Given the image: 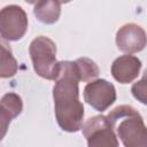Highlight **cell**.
<instances>
[{
  "mask_svg": "<svg viewBox=\"0 0 147 147\" xmlns=\"http://www.w3.org/2000/svg\"><path fill=\"white\" fill-rule=\"evenodd\" d=\"M28 30V15L18 5H7L0 9V36L5 40L16 41Z\"/></svg>",
  "mask_w": 147,
  "mask_h": 147,
  "instance_id": "obj_5",
  "label": "cell"
},
{
  "mask_svg": "<svg viewBox=\"0 0 147 147\" xmlns=\"http://www.w3.org/2000/svg\"><path fill=\"white\" fill-rule=\"evenodd\" d=\"M145 76L141 78V80L137 82L136 84H133L132 88H131V92L133 94V96L139 100L141 103L146 105V82H145Z\"/></svg>",
  "mask_w": 147,
  "mask_h": 147,
  "instance_id": "obj_13",
  "label": "cell"
},
{
  "mask_svg": "<svg viewBox=\"0 0 147 147\" xmlns=\"http://www.w3.org/2000/svg\"><path fill=\"white\" fill-rule=\"evenodd\" d=\"M78 72H79V77L80 80L83 82H91L92 79L96 78L99 76V67L96 65V63L88 59V57H79L75 61Z\"/></svg>",
  "mask_w": 147,
  "mask_h": 147,
  "instance_id": "obj_12",
  "label": "cell"
},
{
  "mask_svg": "<svg viewBox=\"0 0 147 147\" xmlns=\"http://www.w3.org/2000/svg\"><path fill=\"white\" fill-rule=\"evenodd\" d=\"M84 100L95 110L102 113L116 101V88L102 78L91 80L84 87Z\"/></svg>",
  "mask_w": 147,
  "mask_h": 147,
  "instance_id": "obj_6",
  "label": "cell"
},
{
  "mask_svg": "<svg viewBox=\"0 0 147 147\" xmlns=\"http://www.w3.org/2000/svg\"><path fill=\"white\" fill-rule=\"evenodd\" d=\"M116 45L129 55L141 52L146 46V32L136 23H126L116 32Z\"/></svg>",
  "mask_w": 147,
  "mask_h": 147,
  "instance_id": "obj_7",
  "label": "cell"
},
{
  "mask_svg": "<svg viewBox=\"0 0 147 147\" xmlns=\"http://www.w3.org/2000/svg\"><path fill=\"white\" fill-rule=\"evenodd\" d=\"M29 53L36 74L41 78L55 80L59 71L55 42L46 36H38L31 41Z\"/></svg>",
  "mask_w": 147,
  "mask_h": 147,
  "instance_id": "obj_3",
  "label": "cell"
},
{
  "mask_svg": "<svg viewBox=\"0 0 147 147\" xmlns=\"http://www.w3.org/2000/svg\"><path fill=\"white\" fill-rule=\"evenodd\" d=\"M140 69L141 61L137 56L125 54L114 60L111 64V75L118 83L129 84L139 76Z\"/></svg>",
  "mask_w": 147,
  "mask_h": 147,
  "instance_id": "obj_8",
  "label": "cell"
},
{
  "mask_svg": "<svg viewBox=\"0 0 147 147\" xmlns=\"http://www.w3.org/2000/svg\"><path fill=\"white\" fill-rule=\"evenodd\" d=\"M34 16L44 24H54L60 18L61 2L57 0H41L33 6Z\"/></svg>",
  "mask_w": 147,
  "mask_h": 147,
  "instance_id": "obj_10",
  "label": "cell"
},
{
  "mask_svg": "<svg viewBox=\"0 0 147 147\" xmlns=\"http://www.w3.org/2000/svg\"><path fill=\"white\" fill-rule=\"evenodd\" d=\"M124 147H146V125L142 116L129 105L115 107L107 115Z\"/></svg>",
  "mask_w": 147,
  "mask_h": 147,
  "instance_id": "obj_2",
  "label": "cell"
},
{
  "mask_svg": "<svg viewBox=\"0 0 147 147\" xmlns=\"http://www.w3.org/2000/svg\"><path fill=\"white\" fill-rule=\"evenodd\" d=\"M18 64L13 56L9 44L0 37V78H10L16 75Z\"/></svg>",
  "mask_w": 147,
  "mask_h": 147,
  "instance_id": "obj_11",
  "label": "cell"
},
{
  "mask_svg": "<svg viewBox=\"0 0 147 147\" xmlns=\"http://www.w3.org/2000/svg\"><path fill=\"white\" fill-rule=\"evenodd\" d=\"M23 110V102L18 94L6 93L0 99V141L5 138L11 119L16 118Z\"/></svg>",
  "mask_w": 147,
  "mask_h": 147,
  "instance_id": "obj_9",
  "label": "cell"
},
{
  "mask_svg": "<svg viewBox=\"0 0 147 147\" xmlns=\"http://www.w3.org/2000/svg\"><path fill=\"white\" fill-rule=\"evenodd\" d=\"M79 72L75 61L59 62V71L53 87L54 113L59 126L67 132L82 129L84 106L79 100Z\"/></svg>",
  "mask_w": 147,
  "mask_h": 147,
  "instance_id": "obj_1",
  "label": "cell"
},
{
  "mask_svg": "<svg viewBox=\"0 0 147 147\" xmlns=\"http://www.w3.org/2000/svg\"><path fill=\"white\" fill-rule=\"evenodd\" d=\"M82 131L87 141V147H118V140L107 116L96 115L88 118Z\"/></svg>",
  "mask_w": 147,
  "mask_h": 147,
  "instance_id": "obj_4",
  "label": "cell"
}]
</instances>
